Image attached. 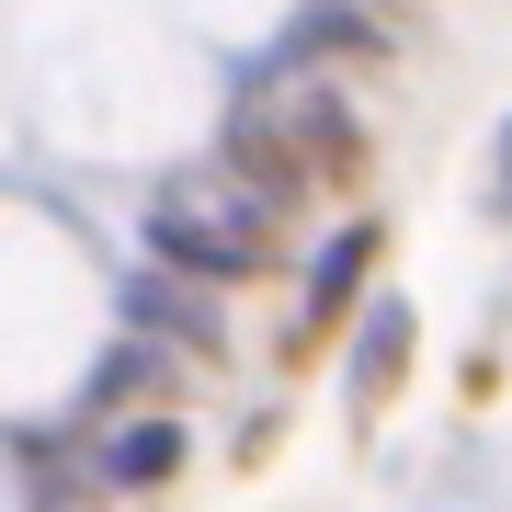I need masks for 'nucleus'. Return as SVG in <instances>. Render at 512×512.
Returning <instances> with one entry per match:
<instances>
[{
    "label": "nucleus",
    "mask_w": 512,
    "mask_h": 512,
    "mask_svg": "<svg viewBox=\"0 0 512 512\" xmlns=\"http://www.w3.org/2000/svg\"><path fill=\"white\" fill-rule=\"evenodd\" d=\"M137 262H160V274H183V285L239 296V285L285 274V217H274V205H251L217 160H183L160 194L137 205Z\"/></svg>",
    "instance_id": "nucleus-1"
},
{
    "label": "nucleus",
    "mask_w": 512,
    "mask_h": 512,
    "mask_svg": "<svg viewBox=\"0 0 512 512\" xmlns=\"http://www.w3.org/2000/svg\"><path fill=\"white\" fill-rule=\"evenodd\" d=\"M376 262H387V217H342V228L296 239V296H285V342H274V365H319V353L342 342L353 319H365Z\"/></svg>",
    "instance_id": "nucleus-2"
},
{
    "label": "nucleus",
    "mask_w": 512,
    "mask_h": 512,
    "mask_svg": "<svg viewBox=\"0 0 512 512\" xmlns=\"http://www.w3.org/2000/svg\"><path fill=\"white\" fill-rule=\"evenodd\" d=\"M114 330H137V342H160L171 365H217L228 353V296L217 285H183V274H160V262H126L114 274Z\"/></svg>",
    "instance_id": "nucleus-3"
},
{
    "label": "nucleus",
    "mask_w": 512,
    "mask_h": 512,
    "mask_svg": "<svg viewBox=\"0 0 512 512\" xmlns=\"http://www.w3.org/2000/svg\"><path fill=\"white\" fill-rule=\"evenodd\" d=\"M387 57H399V23H387L376 0H296L262 69H296V80H342V69H387Z\"/></svg>",
    "instance_id": "nucleus-4"
},
{
    "label": "nucleus",
    "mask_w": 512,
    "mask_h": 512,
    "mask_svg": "<svg viewBox=\"0 0 512 512\" xmlns=\"http://www.w3.org/2000/svg\"><path fill=\"white\" fill-rule=\"evenodd\" d=\"M285 80V126H296V160H308V183L319 194H353L376 171V126H365V103L342 92V80H296V69H274Z\"/></svg>",
    "instance_id": "nucleus-5"
},
{
    "label": "nucleus",
    "mask_w": 512,
    "mask_h": 512,
    "mask_svg": "<svg viewBox=\"0 0 512 512\" xmlns=\"http://www.w3.org/2000/svg\"><path fill=\"white\" fill-rule=\"evenodd\" d=\"M183 467H194V421L183 410H137V421H103L92 433V490L103 501H160Z\"/></svg>",
    "instance_id": "nucleus-6"
},
{
    "label": "nucleus",
    "mask_w": 512,
    "mask_h": 512,
    "mask_svg": "<svg viewBox=\"0 0 512 512\" xmlns=\"http://www.w3.org/2000/svg\"><path fill=\"white\" fill-rule=\"evenodd\" d=\"M410 353H421L410 296H365V319H353V353H342V410H353V421H376V410L410 387Z\"/></svg>",
    "instance_id": "nucleus-7"
},
{
    "label": "nucleus",
    "mask_w": 512,
    "mask_h": 512,
    "mask_svg": "<svg viewBox=\"0 0 512 512\" xmlns=\"http://www.w3.org/2000/svg\"><path fill=\"white\" fill-rule=\"evenodd\" d=\"M478 205L512 228V114H501V137H490V171H478Z\"/></svg>",
    "instance_id": "nucleus-8"
},
{
    "label": "nucleus",
    "mask_w": 512,
    "mask_h": 512,
    "mask_svg": "<svg viewBox=\"0 0 512 512\" xmlns=\"http://www.w3.org/2000/svg\"><path fill=\"white\" fill-rule=\"evenodd\" d=\"M376 12H387V0H376Z\"/></svg>",
    "instance_id": "nucleus-9"
}]
</instances>
